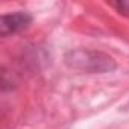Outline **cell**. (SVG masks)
Listing matches in <instances>:
<instances>
[{"mask_svg": "<svg viewBox=\"0 0 129 129\" xmlns=\"http://www.w3.org/2000/svg\"><path fill=\"white\" fill-rule=\"evenodd\" d=\"M66 64L70 69L85 72V73H108L115 70V61L102 52L78 49L66 55Z\"/></svg>", "mask_w": 129, "mask_h": 129, "instance_id": "obj_1", "label": "cell"}, {"mask_svg": "<svg viewBox=\"0 0 129 129\" xmlns=\"http://www.w3.org/2000/svg\"><path fill=\"white\" fill-rule=\"evenodd\" d=\"M30 23H32V17L27 12L17 11L11 14H3L0 18V34H2V37L18 34L27 29Z\"/></svg>", "mask_w": 129, "mask_h": 129, "instance_id": "obj_2", "label": "cell"}, {"mask_svg": "<svg viewBox=\"0 0 129 129\" xmlns=\"http://www.w3.org/2000/svg\"><path fill=\"white\" fill-rule=\"evenodd\" d=\"M112 8H115L120 14L123 15H127L129 17V0H121V2H114L111 3Z\"/></svg>", "mask_w": 129, "mask_h": 129, "instance_id": "obj_3", "label": "cell"}]
</instances>
